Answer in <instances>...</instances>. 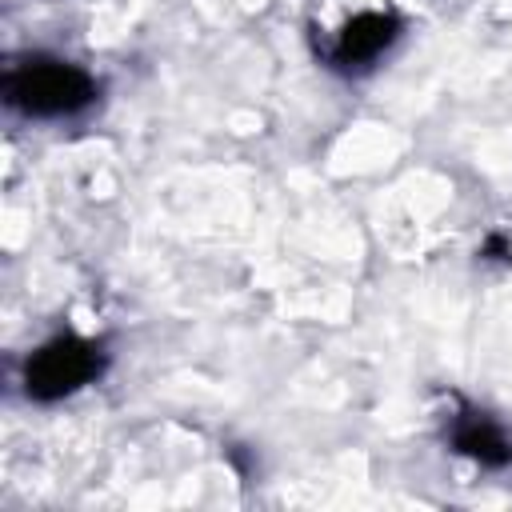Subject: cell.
I'll return each mask as SVG.
<instances>
[{
	"instance_id": "3",
	"label": "cell",
	"mask_w": 512,
	"mask_h": 512,
	"mask_svg": "<svg viewBox=\"0 0 512 512\" xmlns=\"http://www.w3.org/2000/svg\"><path fill=\"white\" fill-rule=\"evenodd\" d=\"M392 36H396V20H392V16H384V12H364V16H356V20L340 32L336 60H344V64H352V60H372Z\"/></svg>"
},
{
	"instance_id": "4",
	"label": "cell",
	"mask_w": 512,
	"mask_h": 512,
	"mask_svg": "<svg viewBox=\"0 0 512 512\" xmlns=\"http://www.w3.org/2000/svg\"><path fill=\"white\" fill-rule=\"evenodd\" d=\"M456 448L468 452V456H476L480 464H492V468L508 464V456H512L504 432L492 420H484V416H464L456 424Z\"/></svg>"
},
{
	"instance_id": "1",
	"label": "cell",
	"mask_w": 512,
	"mask_h": 512,
	"mask_svg": "<svg viewBox=\"0 0 512 512\" xmlns=\"http://www.w3.org/2000/svg\"><path fill=\"white\" fill-rule=\"evenodd\" d=\"M8 100L32 116H60L92 100V80L72 64L32 60L8 76Z\"/></svg>"
},
{
	"instance_id": "2",
	"label": "cell",
	"mask_w": 512,
	"mask_h": 512,
	"mask_svg": "<svg viewBox=\"0 0 512 512\" xmlns=\"http://www.w3.org/2000/svg\"><path fill=\"white\" fill-rule=\"evenodd\" d=\"M96 364H100V360H96V352H92L84 340L64 336V340L44 344V348L32 356L24 380H28V392H32L36 400H56V396L80 388V384L96 372Z\"/></svg>"
}]
</instances>
